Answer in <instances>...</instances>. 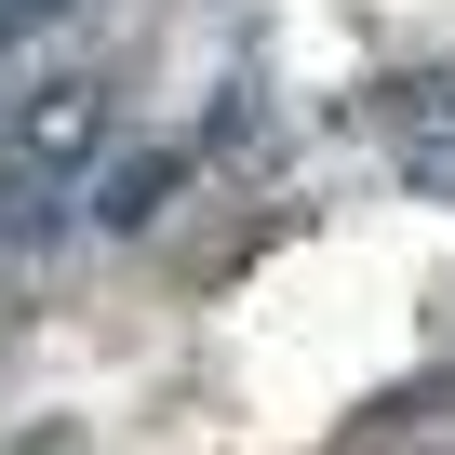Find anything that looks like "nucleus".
I'll return each mask as SVG.
<instances>
[{
    "label": "nucleus",
    "instance_id": "1",
    "mask_svg": "<svg viewBox=\"0 0 455 455\" xmlns=\"http://www.w3.org/2000/svg\"><path fill=\"white\" fill-rule=\"evenodd\" d=\"M94 148H108V81L14 94V108H0V228H41L54 201H81Z\"/></svg>",
    "mask_w": 455,
    "mask_h": 455
},
{
    "label": "nucleus",
    "instance_id": "2",
    "mask_svg": "<svg viewBox=\"0 0 455 455\" xmlns=\"http://www.w3.org/2000/svg\"><path fill=\"white\" fill-rule=\"evenodd\" d=\"M174 174H188V161H174V148H161V161H121V174H108V214H121V228H148V214H161V188H174Z\"/></svg>",
    "mask_w": 455,
    "mask_h": 455
},
{
    "label": "nucleus",
    "instance_id": "3",
    "mask_svg": "<svg viewBox=\"0 0 455 455\" xmlns=\"http://www.w3.org/2000/svg\"><path fill=\"white\" fill-rule=\"evenodd\" d=\"M41 14H54V0H0V41H14V28H41Z\"/></svg>",
    "mask_w": 455,
    "mask_h": 455
}]
</instances>
